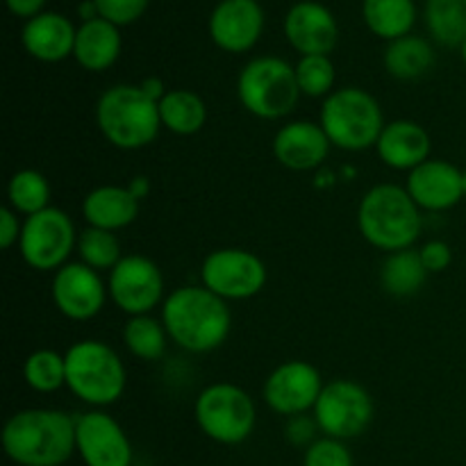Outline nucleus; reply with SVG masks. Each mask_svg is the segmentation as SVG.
<instances>
[{
    "label": "nucleus",
    "mask_w": 466,
    "mask_h": 466,
    "mask_svg": "<svg viewBox=\"0 0 466 466\" xmlns=\"http://www.w3.org/2000/svg\"><path fill=\"white\" fill-rule=\"evenodd\" d=\"M162 323L173 344L189 353H212L226 344L232 328L228 300L203 285H187L167 294Z\"/></svg>",
    "instance_id": "f257e3e1"
},
{
    "label": "nucleus",
    "mask_w": 466,
    "mask_h": 466,
    "mask_svg": "<svg viewBox=\"0 0 466 466\" xmlns=\"http://www.w3.org/2000/svg\"><path fill=\"white\" fill-rule=\"evenodd\" d=\"M3 449L18 466L66 464L76 453V419L62 410H21L5 423Z\"/></svg>",
    "instance_id": "f03ea898"
},
{
    "label": "nucleus",
    "mask_w": 466,
    "mask_h": 466,
    "mask_svg": "<svg viewBox=\"0 0 466 466\" xmlns=\"http://www.w3.org/2000/svg\"><path fill=\"white\" fill-rule=\"evenodd\" d=\"M358 228L373 248L399 253L412 248L419 239L423 217L405 187L376 185L360 200Z\"/></svg>",
    "instance_id": "7ed1b4c3"
},
{
    "label": "nucleus",
    "mask_w": 466,
    "mask_h": 466,
    "mask_svg": "<svg viewBox=\"0 0 466 466\" xmlns=\"http://www.w3.org/2000/svg\"><path fill=\"white\" fill-rule=\"evenodd\" d=\"M96 123L105 139L118 150H141L162 130L159 103L139 85H114L96 105Z\"/></svg>",
    "instance_id": "20e7f679"
},
{
    "label": "nucleus",
    "mask_w": 466,
    "mask_h": 466,
    "mask_svg": "<svg viewBox=\"0 0 466 466\" xmlns=\"http://www.w3.org/2000/svg\"><path fill=\"white\" fill-rule=\"evenodd\" d=\"M319 126L335 148L360 153L376 148L387 123L380 103L369 91L360 86H341L323 98Z\"/></svg>",
    "instance_id": "39448f33"
},
{
    "label": "nucleus",
    "mask_w": 466,
    "mask_h": 466,
    "mask_svg": "<svg viewBox=\"0 0 466 466\" xmlns=\"http://www.w3.org/2000/svg\"><path fill=\"white\" fill-rule=\"evenodd\" d=\"M66 358V387L76 399L91 408H109L127 387L123 360L105 341L82 339L64 353Z\"/></svg>",
    "instance_id": "423d86ee"
},
{
    "label": "nucleus",
    "mask_w": 466,
    "mask_h": 466,
    "mask_svg": "<svg viewBox=\"0 0 466 466\" xmlns=\"http://www.w3.org/2000/svg\"><path fill=\"white\" fill-rule=\"evenodd\" d=\"M237 96L241 107L262 121L289 116L300 100L296 68L282 57H255L237 77Z\"/></svg>",
    "instance_id": "0eeeda50"
},
{
    "label": "nucleus",
    "mask_w": 466,
    "mask_h": 466,
    "mask_svg": "<svg viewBox=\"0 0 466 466\" xmlns=\"http://www.w3.org/2000/svg\"><path fill=\"white\" fill-rule=\"evenodd\" d=\"M194 417L205 437L223 446L244 444L258 423L253 396L232 382L205 387L194 405Z\"/></svg>",
    "instance_id": "6e6552de"
},
{
    "label": "nucleus",
    "mask_w": 466,
    "mask_h": 466,
    "mask_svg": "<svg viewBox=\"0 0 466 466\" xmlns=\"http://www.w3.org/2000/svg\"><path fill=\"white\" fill-rule=\"evenodd\" d=\"M77 237L73 218L64 209L48 208L23 221L18 250L35 271H59L77 250Z\"/></svg>",
    "instance_id": "1a4fd4ad"
},
{
    "label": "nucleus",
    "mask_w": 466,
    "mask_h": 466,
    "mask_svg": "<svg viewBox=\"0 0 466 466\" xmlns=\"http://www.w3.org/2000/svg\"><path fill=\"white\" fill-rule=\"evenodd\" d=\"M312 412L323 435L346 441L360 437L371 426L376 408L371 394L360 382L337 378L323 387Z\"/></svg>",
    "instance_id": "9d476101"
},
{
    "label": "nucleus",
    "mask_w": 466,
    "mask_h": 466,
    "mask_svg": "<svg viewBox=\"0 0 466 466\" xmlns=\"http://www.w3.org/2000/svg\"><path fill=\"white\" fill-rule=\"evenodd\" d=\"M200 282L223 300H248L267 285V267L246 248H218L203 259Z\"/></svg>",
    "instance_id": "9b49d317"
},
{
    "label": "nucleus",
    "mask_w": 466,
    "mask_h": 466,
    "mask_svg": "<svg viewBox=\"0 0 466 466\" xmlns=\"http://www.w3.org/2000/svg\"><path fill=\"white\" fill-rule=\"evenodd\" d=\"M109 299L127 317L150 314L164 305V276L153 259L144 255H123L109 271Z\"/></svg>",
    "instance_id": "f8f14e48"
},
{
    "label": "nucleus",
    "mask_w": 466,
    "mask_h": 466,
    "mask_svg": "<svg viewBox=\"0 0 466 466\" xmlns=\"http://www.w3.org/2000/svg\"><path fill=\"white\" fill-rule=\"evenodd\" d=\"M321 373L303 360L282 362L268 373L264 382V403L282 417H300L314 410L323 391Z\"/></svg>",
    "instance_id": "ddd939ff"
},
{
    "label": "nucleus",
    "mask_w": 466,
    "mask_h": 466,
    "mask_svg": "<svg viewBox=\"0 0 466 466\" xmlns=\"http://www.w3.org/2000/svg\"><path fill=\"white\" fill-rule=\"evenodd\" d=\"M50 294L59 314L71 321H89L103 312L109 289L98 271L85 262H68L55 271Z\"/></svg>",
    "instance_id": "4468645a"
},
{
    "label": "nucleus",
    "mask_w": 466,
    "mask_h": 466,
    "mask_svg": "<svg viewBox=\"0 0 466 466\" xmlns=\"http://www.w3.org/2000/svg\"><path fill=\"white\" fill-rule=\"evenodd\" d=\"M76 453L86 466H130L132 444L126 431L103 410L76 417Z\"/></svg>",
    "instance_id": "2eb2a0df"
},
{
    "label": "nucleus",
    "mask_w": 466,
    "mask_h": 466,
    "mask_svg": "<svg viewBox=\"0 0 466 466\" xmlns=\"http://www.w3.org/2000/svg\"><path fill=\"white\" fill-rule=\"evenodd\" d=\"M209 39L223 53H248L264 32V9L258 0H221L209 14Z\"/></svg>",
    "instance_id": "dca6fc26"
},
{
    "label": "nucleus",
    "mask_w": 466,
    "mask_h": 466,
    "mask_svg": "<svg viewBox=\"0 0 466 466\" xmlns=\"http://www.w3.org/2000/svg\"><path fill=\"white\" fill-rule=\"evenodd\" d=\"M282 30H285V39L300 57L330 55L339 41V25H337L335 14L317 0L296 3L287 12Z\"/></svg>",
    "instance_id": "f3484780"
},
{
    "label": "nucleus",
    "mask_w": 466,
    "mask_h": 466,
    "mask_svg": "<svg viewBox=\"0 0 466 466\" xmlns=\"http://www.w3.org/2000/svg\"><path fill=\"white\" fill-rule=\"evenodd\" d=\"M405 189L419 209L446 212L464 198L462 171L446 159H426L421 167L408 173Z\"/></svg>",
    "instance_id": "a211bd4d"
},
{
    "label": "nucleus",
    "mask_w": 466,
    "mask_h": 466,
    "mask_svg": "<svg viewBox=\"0 0 466 466\" xmlns=\"http://www.w3.org/2000/svg\"><path fill=\"white\" fill-rule=\"evenodd\" d=\"M332 144L323 127L312 121H289L273 137V155L296 173L317 171L328 159Z\"/></svg>",
    "instance_id": "6ab92c4d"
},
{
    "label": "nucleus",
    "mask_w": 466,
    "mask_h": 466,
    "mask_svg": "<svg viewBox=\"0 0 466 466\" xmlns=\"http://www.w3.org/2000/svg\"><path fill=\"white\" fill-rule=\"evenodd\" d=\"M77 27L71 18L57 12H44L25 21L21 32L23 48L30 57L44 64H57L71 57L76 48Z\"/></svg>",
    "instance_id": "aec40b11"
},
{
    "label": "nucleus",
    "mask_w": 466,
    "mask_h": 466,
    "mask_svg": "<svg viewBox=\"0 0 466 466\" xmlns=\"http://www.w3.org/2000/svg\"><path fill=\"white\" fill-rule=\"evenodd\" d=\"M378 157L394 171H414L431 159V135L417 121L400 118L387 123L376 144Z\"/></svg>",
    "instance_id": "412c9836"
},
{
    "label": "nucleus",
    "mask_w": 466,
    "mask_h": 466,
    "mask_svg": "<svg viewBox=\"0 0 466 466\" xmlns=\"http://www.w3.org/2000/svg\"><path fill=\"white\" fill-rule=\"evenodd\" d=\"M141 200L127 187L103 185L91 189L82 200V217L86 226L116 232L132 226L139 217Z\"/></svg>",
    "instance_id": "4be33fe9"
},
{
    "label": "nucleus",
    "mask_w": 466,
    "mask_h": 466,
    "mask_svg": "<svg viewBox=\"0 0 466 466\" xmlns=\"http://www.w3.org/2000/svg\"><path fill=\"white\" fill-rule=\"evenodd\" d=\"M121 48L123 39L118 25L98 16L77 27L73 57L85 71L103 73L116 64V59L121 57Z\"/></svg>",
    "instance_id": "5701e85b"
},
{
    "label": "nucleus",
    "mask_w": 466,
    "mask_h": 466,
    "mask_svg": "<svg viewBox=\"0 0 466 466\" xmlns=\"http://www.w3.org/2000/svg\"><path fill=\"white\" fill-rule=\"evenodd\" d=\"M382 62H385L387 73L396 80H419L435 64V50H432L431 41L423 39V36L408 35L390 41Z\"/></svg>",
    "instance_id": "b1692460"
},
{
    "label": "nucleus",
    "mask_w": 466,
    "mask_h": 466,
    "mask_svg": "<svg viewBox=\"0 0 466 466\" xmlns=\"http://www.w3.org/2000/svg\"><path fill=\"white\" fill-rule=\"evenodd\" d=\"M362 18L369 30L385 41L412 35L417 23L414 0H364Z\"/></svg>",
    "instance_id": "393cba45"
},
{
    "label": "nucleus",
    "mask_w": 466,
    "mask_h": 466,
    "mask_svg": "<svg viewBox=\"0 0 466 466\" xmlns=\"http://www.w3.org/2000/svg\"><path fill=\"white\" fill-rule=\"evenodd\" d=\"M159 118L164 130L177 137H191L203 130L208 121V105L196 91L171 89L159 100Z\"/></svg>",
    "instance_id": "a878e982"
},
{
    "label": "nucleus",
    "mask_w": 466,
    "mask_h": 466,
    "mask_svg": "<svg viewBox=\"0 0 466 466\" xmlns=\"http://www.w3.org/2000/svg\"><path fill=\"white\" fill-rule=\"evenodd\" d=\"M428 276L431 273L423 267L419 250L408 248L387 255L380 268V285L390 296L410 299V296L419 294L423 289Z\"/></svg>",
    "instance_id": "bb28decb"
},
{
    "label": "nucleus",
    "mask_w": 466,
    "mask_h": 466,
    "mask_svg": "<svg viewBox=\"0 0 466 466\" xmlns=\"http://www.w3.org/2000/svg\"><path fill=\"white\" fill-rule=\"evenodd\" d=\"M426 25L432 39L446 48L466 41V3L464 0H426Z\"/></svg>",
    "instance_id": "cd10ccee"
},
{
    "label": "nucleus",
    "mask_w": 466,
    "mask_h": 466,
    "mask_svg": "<svg viewBox=\"0 0 466 466\" xmlns=\"http://www.w3.org/2000/svg\"><path fill=\"white\" fill-rule=\"evenodd\" d=\"M9 208L23 217H32L50 208V185L44 173L35 168H23L9 177L7 185Z\"/></svg>",
    "instance_id": "c85d7f7f"
},
{
    "label": "nucleus",
    "mask_w": 466,
    "mask_h": 466,
    "mask_svg": "<svg viewBox=\"0 0 466 466\" xmlns=\"http://www.w3.org/2000/svg\"><path fill=\"white\" fill-rule=\"evenodd\" d=\"M167 328L150 314L130 317L123 328V344L135 358L144 360V362H157L167 350Z\"/></svg>",
    "instance_id": "c756f323"
},
{
    "label": "nucleus",
    "mask_w": 466,
    "mask_h": 466,
    "mask_svg": "<svg viewBox=\"0 0 466 466\" xmlns=\"http://www.w3.org/2000/svg\"><path fill=\"white\" fill-rule=\"evenodd\" d=\"M23 378L36 394H53L66 387V358L53 349L35 350L25 358Z\"/></svg>",
    "instance_id": "7c9ffc66"
},
{
    "label": "nucleus",
    "mask_w": 466,
    "mask_h": 466,
    "mask_svg": "<svg viewBox=\"0 0 466 466\" xmlns=\"http://www.w3.org/2000/svg\"><path fill=\"white\" fill-rule=\"evenodd\" d=\"M77 255H80V262H85L94 271H112L123 259L121 241L114 232L86 226V230H82L77 237Z\"/></svg>",
    "instance_id": "2f4dec72"
},
{
    "label": "nucleus",
    "mask_w": 466,
    "mask_h": 466,
    "mask_svg": "<svg viewBox=\"0 0 466 466\" xmlns=\"http://www.w3.org/2000/svg\"><path fill=\"white\" fill-rule=\"evenodd\" d=\"M294 68L300 94L308 98H328L335 91L337 71L330 55H308L300 57Z\"/></svg>",
    "instance_id": "473e14b6"
},
{
    "label": "nucleus",
    "mask_w": 466,
    "mask_h": 466,
    "mask_svg": "<svg viewBox=\"0 0 466 466\" xmlns=\"http://www.w3.org/2000/svg\"><path fill=\"white\" fill-rule=\"evenodd\" d=\"M303 466H353V455L341 440L323 437L308 446Z\"/></svg>",
    "instance_id": "72a5a7b5"
},
{
    "label": "nucleus",
    "mask_w": 466,
    "mask_h": 466,
    "mask_svg": "<svg viewBox=\"0 0 466 466\" xmlns=\"http://www.w3.org/2000/svg\"><path fill=\"white\" fill-rule=\"evenodd\" d=\"M94 3L98 7L100 18L123 27L139 21L148 9L150 0H94Z\"/></svg>",
    "instance_id": "f704fd0d"
},
{
    "label": "nucleus",
    "mask_w": 466,
    "mask_h": 466,
    "mask_svg": "<svg viewBox=\"0 0 466 466\" xmlns=\"http://www.w3.org/2000/svg\"><path fill=\"white\" fill-rule=\"evenodd\" d=\"M419 255H421V262L426 267L428 273H441L451 267L453 262V250L446 241L432 239L426 241V244L419 248Z\"/></svg>",
    "instance_id": "c9c22d12"
},
{
    "label": "nucleus",
    "mask_w": 466,
    "mask_h": 466,
    "mask_svg": "<svg viewBox=\"0 0 466 466\" xmlns=\"http://www.w3.org/2000/svg\"><path fill=\"white\" fill-rule=\"evenodd\" d=\"M23 221L12 208H0V248L9 250L21 241Z\"/></svg>",
    "instance_id": "e433bc0d"
},
{
    "label": "nucleus",
    "mask_w": 466,
    "mask_h": 466,
    "mask_svg": "<svg viewBox=\"0 0 466 466\" xmlns=\"http://www.w3.org/2000/svg\"><path fill=\"white\" fill-rule=\"evenodd\" d=\"M314 428H319L317 421H309L305 414H300V417H291L289 426H287V437H289L294 444H308L314 435Z\"/></svg>",
    "instance_id": "4c0bfd02"
},
{
    "label": "nucleus",
    "mask_w": 466,
    "mask_h": 466,
    "mask_svg": "<svg viewBox=\"0 0 466 466\" xmlns=\"http://www.w3.org/2000/svg\"><path fill=\"white\" fill-rule=\"evenodd\" d=\"M5 3H7V9L14 16L30 21V18L44 14L46 0H5Z\"/></svg>",
    "instance_id": "58836bf2"
},
{
    "label": "nucleus",
    "mask_w": 466,
    "mask_h": 466,
    "mask_svg": "<svg viewBox=\"0 0 466 466\" xmlns=\"http://www.w3.org/2000/svg\"><path fill=\"white\" fill-rule=\"evenodd\" d=\"M139 86L146 91V96H150V98L157 100V103L164 98V96H167V86H164V82L159 80V77H155V76L141 80Z\"/></svg>",
    "instance_id": "ea45409f"
},
{
    "label": "nucleus",
    "mask_w": 466,
    "mask_h": 466,
    "mask_svg": "<svg viewBox=\"0 0 466 466\" xmlns=\"http://www.w3.org/2000/svg\"><path fill=\"white\" fill-rule=\"evenodd\" d=\"M127 189L132 191V194L137 196V198L139 200H144L146 196H148V191H150V185H148V177H144V176H139V177H135V180L130 182V185H127Z\"/></svg>",
    "instance_id": "a19ab883"
},
{
    "label": "nucleus",
    "mask_w": 466,
    "mask_h": 466,
    "mask_svg": "<svg viewBox=\"0 0 466 466\" xmlns=\"http://www.w3.org/2000/svg\"><path fill=\"white\" fill-rule=\"evenodd\" d=\"M80 18H82V23L98 18V7H96L94 0H85V3L80 5Z\"/></svg>",
    "instance_id": "79ce46f5"
},
{
    "label": "nucleus",
    "mask_w": 466,
    "mask_h": 466,
    "mask_svg": "<svg viewBox=\"0 0 466 466\" xmlns=\"http://www.w3.org/2000/svg\"><path fill=\"white\" fill-rule=\"evenodd\" d=\"M462 185H464V198H466V168L462 171Z\"/></svg>",
    "instance_id": "37998d69"
},
{
    "label": "nucleus",
    "mask_w": 466,
    "mask_h": 466,
    "mask_svg": "<svg viewBox=\"0 0 466 466\" xmlns=\"http://www.w3.org/2000/svg\"><path fill=\"white\" fill-rule=\"evenodd\" d=\"M460 48H462V59H464V64H466V41L462 46H460Z\"/></svg>",
    "instance_id": "c03bdc74"
},
{
    "label": "nucleus",
    "mask_w": 466,
    "mask_h": 466,
    "mask_svg": "<svg viewBox=\"0 0 466 466\" xmlns=\"http://www.w3.org/2000/svg\"><path fill=\"white\" fill-rule=\"evenodd\" d=\"M464 3H466V0H464Z\"/></svg>",
    "instance_id": "a18cd8bd"
}]
</instances>
